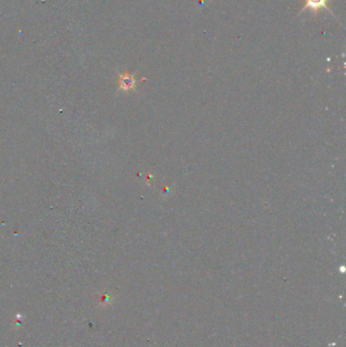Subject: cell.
I'll use <instances>...</instances> for the list:
<instances>
[{
  "label": "cell",
  "instance_id": "6da1fadb",
  "mask_svg": "<svg viewBox=\"0 0 346 347\" xmlns=\"http://www.w3.org/2000/svg\"><path fill=\"white\" fill-rule=\"evenodd\" d=\"M137 85V79L135 76L129 72H124L119 74V79H118V86L119 89L123 91H129L132 90L136 87Z\"/></svg>",
  "mask_w": 346,
  "mask_h": 347
},
{
  "label": "cell",
  "instance_id": "7a4b0ae2",
  "mask_svg": "<svg viewBox=\"0 0 346 347\" xmlns=\"http://www.w3.org/2000/svg\"><path fill=\"white\" fill-rule=\"evenodd\" d=\"M303 1H304V7L302 11L311 10L313 11L315 15H317L318 11L321 9L330 10V8L328 7L329 0H303Z\"/></svg>",
  "mask_w": 346,
  "mask_h": 347
}]
</instances>
